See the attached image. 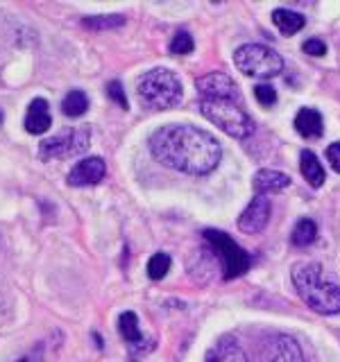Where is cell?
<instances>
[{
  "label": "cell",
  "mask_w": 340,
  "mask_h": 362,
  "mask_svg": "<svg viewBox=\"0 0 340 362\" xmlns=\"http://www.w3.org/2000/svg\"><path fill=\"white\" fill-rule=\"evenodd\" d=\"M196 48V43H193V37L188 32H177L173 41H170V52L173 54H188Z\"/></svg>",
  "instance_id": "cell-23"
},
{
  "label": "cell",
  "mask_w": 340,
  "mask_h": 362,
  "mask_svg": "<svg viewBox=\"0 0 340 362\" xmlns=\"http://www.w3.org/2000/svg\"><path fill=\"white\" fill-rule=\"evenodd\" d=\"M91 129L89 127H73L57 136L45 139L39 147V156L43 161H60V158H71L89 150Z\"/></svg>",
  "instance_id": "cell-7"
},
{
  "label": "cell",
  "mask_w": 340,
  "mask_h": 362,
  "mask_svg": "<svg viewBox=\"0 0 340 362\" xmlns=\"http://www.w3.org/2000/svg\"><path fill=\"white\" fill-rule=\"evenodd\" d=\"M139 100L147 109H173L181 100V82L168 68H152L139 79Z\"/></svg>",
  "instance_id": "cell-3"
},
{
  "label": "cell",
  "mask_w": 340,
  "mask_h": 362,
  "mask_svg": "<svg viewBox=\"0 0 340 362\" xmlns=\"http://www.w3.org/2000/svg\"><path fill=\"white\" fill-rule=\"evenodd\" d=\"M204 240L209 243L211 252L215 254V258L220 260V267H222V279H236L245 274L252 265L247 252H243L230 235L222 233V231H215V229H207L204 231Z\"/></svg>",
  "instance_id": "cell-6"
},
{
  "label": "cell",
  "mask_w": 340,
  "mask_h": 362,
  "mask_svg": "<svg viewBox=\"0 0 340 362\" xmlns=\"http://www.w3.org/2000/svg\"><path fill=\"white\" fill-rule=\"evenodd\" d=\"M300 168H302V175L304 179L309 181L313 188H320L324 184V168L317 161V156L311 150H304L300 156Z\"/></svg>",
  "instance_id": "cell-16"
},
{
  "label": "cell",
  "mask_w": 340,
  "mask_h": 362,
  "mask_svg": "<svg viewBox=\"0 0 340 362\" xmlns=\"http://www.w3.org/2000/svg\"><path fill=\"white\" fill-rule=\"evenodd\" d=\"M259 362H304L298 339L290 335H272L259 351Z\"/></svg>",
  "instance_id": "cell-9"
},
{
  "label": "cell",
  "mask_w": 340,
  "mask_h": 362,
  "mask_svg": "<svg viewBox=\"0 0 340 362\" xmlns=\"http://www.w3.org/2000/svg\"><path fill=\"white\" fill-rule=\"evenodd\" d=\"M16 362H43V360H41V358H37V356H26V358L16 360Z\"/></svg>",
  "instance_id": "cell-28"
},
{
  "label": "cell",
  "mask_w": 340,
  "mask_h": 362,
  "mask_svg": "<svg viewBox=\"0 0 340 362\" xmlns=\"http://www.w3.org/2000/svg\"><path fill=\"white\" fill-rule=\"evenodd\" d=\"M0 122H3V113H0Z\"/></svg>",
  "instance_id": "cell-29"
},
{
  "label": "cell",
  "mask_w": 340,
  "mask_h": 362,
  "mask_svg": "<svg viewBox=\"0 0 340 362\" xmlns=\"http://www.w3.org/2000/svg\"><path fill=\"white\" fill-rule=\"evenodd\" d=\"M150 150L159 163L184 175H209L220 163L222 147L209 132L193 124H164L150 136Z\"/></svg>",
  "instance_id": "cell-1"
},
{
  "label": "cell",
  "mask_w": 340,
  "mask_h": 362,
  "mask_svg": "<svg viewBox=\"0 0 340 362\" xmlns=\"http://www.w3.org/2000/svg\"><path fill=\"white\" fill-rule=\"evenodd\" d=\"M304 52L306 54H311V57H324L327 54V45H324V41H320V39H309V41H304Z\"/></svg>",
  "instance_id": "cell-26"
},
{
  "label": "cell",
  "mask_w": 340,
  "mask_h": 362,
  "mask_svg": "<svg viewBox=\"0 0 340 362\" xmlns=\"http://www.w3.org/2000/svg\"><path fill=\"white\" fill-rule=\"evenodd\" d=\"M107 95H109L113 102H118V107H120V109H130V102H128V98H125L123 84L118 82V79H111V82L107 84Z\"/></svg>",
  "instance_id": "cell-24"
},
{
  "label": "cell",
  "mask_w": 340,
  "mask_h": 362,
  "mask_svg": "<svg viewBox=\"0 0 340 362\" xmlns=\"http://www.w3.org/2000/svg\"><path fill=\"white\" fill-rule=\"evenodd\" d=\"M293 286L298 288L302 301L320 315L340 313V288L327 276L322 265L298 263L293 267Z\"/></svg>",
  "instance_id": "cell-2"
},
{
  "label": "cell",
  "mask_w": 340,
  "mask_h": 362,
  "mask_svg": "<svg viewBox=\"0 0 340 362\" xmlns=\"http://www.w3.org/2000/svg\"><path fill=\"white\" fill-rule=\"evenodd\" d=\"M82 23H84V28H89V30H113V28H120V25H125V16H120V14H107V16H86Z\"/></svg>",
  "instance_id": "cell-22"
},
{
  "label": "cell",
  "mask_w": 340,
  "mask_h": 362,
  "mask_svg": "<svg viewBox=\"0 0 340 362\" xmlns=\"http://www.w3.org/2000/svg\"><path fill=\"white\" fill-rule=\"evenodd\" d=\"M234 64L238 71H243L249 77H275L281 73L283 59L281 57L268 48V45L261 43H245L234 52Z\"/></svg>",
  "instance_id": "cell-5"
},
{
  "label": "cell",
  "mask_w": 340,
  "mask_h": 362,
  "mask_svg": "<svg viewBox=\"0 0 340 362\" xmlns=\"http://www.w3.org/2000/svg\"><path fill=\"white\" fill-rule=\"evenodd\" d=\"M105 175H107L105 161H102L100 156H89V158H82V161L73 165V170L68 173L66 181H68V186H73V188L96 186V184H100L102 179H105Z\"/></svg>",
  "instance_id": "cell-10"
},
{
  "label": "cell",
  "mask_w": 340,
  "mask_h": 362,
  "mask_svg": "<svg viewBox=\"0 0 340 362\" xmlns=\"http://www.w3.org/2000/svg\"><path fill=\"white\" fill-rule=\"evenodd\" d=\"M198 90L202 100H232V102H241V90L238 84L230 75L225 73H207L198 79Z\"/></svg>",
  "instance_id": "cell-8"
},
{
  "label": "cell",
  "mask_w": 340,
  "mask_h": 362,
  "mask_svg": "<svg viewBox=\"0 0 340 362\" xmlns=\"http://www.w3.org/2000/svg\"><path fill=\"white\" fill-rule=\"evenodd\" d=\"M290 186V177L277 173V170H259L254 175V190L259 195H266V192H277Z\"/></svg>",
  "instance_id": "cell-14"
},
{
  "label": "cell",
  "mask_w": 340,
  "mask_h": 362,
  "mask_svg": "<svg viewBox=\"0 0 340 362\" xmlns=\"http://www.w3.org/2000/svg\"><path fill=\"white\" fill-rule=\"evenodd\" d=\"M170 265H173V260H170V256L166 252H157L152 254V258L147 260V276L159 281V279H164L168 274V269Z\"/></svg>",
  "instance_id": "cell-21"
},
{
  "label": "cell",
  "mask_w": 340,
  "mask_h": 362,
  "mask_svg": "<svg viewBox=\"0 0 340 362\" xmlns=\"http://www.w3.org/2000/svg\"><path fill=\"white\" fill-rule=\"evenodd\" d=\"M254 95H256V100L264 107H272L277 102V90L272 88L270 84H259V86H254Z\"/></svg>",
  "instance_id": "cell-25"
},
{
  "label": "cell",
  "mask_w": 340,
  "mask_h": 362,
  "mask_svg": "<svg viewBox=\"0 0 340 362\" xmlns=\"http://www.w3.org/2000/svg\"><path fill=\"white\" fill-rule=\"evenodd\" d=\"M207 362H247V356L234 339H220L207 354Z\"/></svg>",
  "instance_id": "cell-15"
},
{
  "label": "cell",
  "mask_w": 340,
  "mask_h": 362,
  "mask_svg": "<svg viewBox=\"0 0 340 362\" xmlns=\"http://www.w3.org/2000/svg\"><path fill=\"white\" fill-rule=\"evenodd\" d=\"M315 238H317V226H315L313 220L304 218V220H300L298 224L293 226V233H290L293 245H298V247H309V245L315 243Z\"/></svg>",
  "instance_id": "cell-20"
},
{
  "label": "cell",
  "mask_w": 340,
  "mask_h": 362,
  "mask_svg": "<svg viewBox=\"0 0 340 362\" xmlns=\"http://www.w3.org/2000/svg\"><path fill=\"white\" fill-rule=\"evenodd\" d=\"M202 116L211 120L215 127H220L225 134L234 139H247L254 132V120L243 109V102L232 100H200Z\"/></svg>",
  "instance_id": "cell-4"
},
{
  "label": "cell",
  "mask_w": 340,
  "mask_h": 362,
  "mask_svg": "<svg viewBox=\"0 0 340 362\" xmlns=\"http://www.w3.org/2000/svg\"><path fill=\"white\" fill-rule=\"evenodd\" d=\"M50 124H52V118H50L48 102L43 98H34L28 107V113H26V132L39 136L43 132H48Z\"/></svg>",
  "instance_id": "cell-12"
},
{
  "label": "cell",
  "mask_w": 340,
  "mask_h": 362,
  "mask_svg": "<svg viewBox=\"0 0 340 362\" xmlns=\"http://www.w3.org/2000/svg\"><path fill=\"white\" fill-rule=\"evenodd\" d=\"M295 129H298L304 139H317L324 132V120L320 116V111H315L311 107H304L295 116Z\"/></svg>",
  "instance_id": "cell-13"
},
{
  "label": "cell",
  "mask_w": 340,
  "mask_h": 362,
  "mask_svg": "<svg viewBox=\"0 0 340 362\" xmlns=\"http://www.w3.org/2000/svg\"><path fill=\"white\" fill-rule=\"evenodd\" d=\"M86 109H89V95L84 93V90H79V88L68 90L66 98L62 100V111L66 113L68 118L84 116Z\"/></svg>",
  "instance_id": "cell-19"
},
{
  "label": "cell",
  "mask_w": 340,
  "mask_h": 362,
  "mask_svg": "<svg viewBox=\"0 0 340 362\" xmlns=\"http://www.w3.org/2000/svg\"><path fill=\"white\" fill-rule=\"evenodd\" d=\"M270 199L266 195H256L247 204V209L238 218V229L243 233H259L264 231L270 222Z\"/></svg>",
  "instance_id": "cell-11"
},
{
  "label": "cell",
  "mask_w": 340,
  "mask_h": 362,
  "mask_svg": "<svg viewBox=\"0 0 340 362\" xmlns=\"http://www.w3.org/2000/svg\"><path fill=\"white\" fill-rule=\"evenodd\" d=\"M327 158H329V163H332V168L336 170V173H340V141L327 147Z\"/></svg>",
  "instance_id": "cell-27"
},
{
  "label": "cell",
  "mask_w": 340,
  "mask_h": 362,
  "mask_svg": "<svg viewBox=\"0 0 340 362\" xmlns=\"http://www.w3.org/2000/svg\"><path fill=\"white\" fill-rule=\"evenodd\" d=\"M272 21H275V25L279 28L281 34H286V37H290V34L300 32L304 28V16L298 14V11H290V9H275L272 11Z\"/></svg>",
  "instance_id": "cell-18"
},
{
  "label": "cell",
  "mask_w": 340,
  "mask_h": 362,
  "mask_svg": "<svg viewBox=\"0 0 340 362\" xmlns=\"http://www.w3.org/2000/svg\"><path fill=\"white\" fill-rule=\"evenodd\" d=\"M118 331H120L125 342H128L132 349L145 344L143 337H141V331H139V317H136L132 310L120 313V317H118Z\"/></svg>",
  "instance_id": "cell-17"
}]
</instances>
